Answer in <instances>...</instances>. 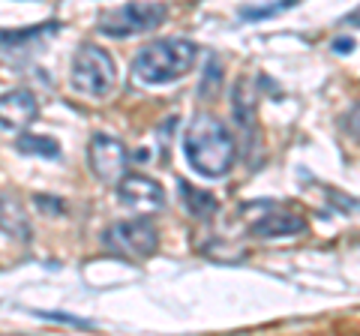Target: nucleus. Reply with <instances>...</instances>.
Listing matches in <instances>:
<instances>
[{
	"label": "nucleus",
	"mask_w": 360,
	"mask_h": 336,
	"mask_svg": "<svg viewBox=\"0 0 360 336\" xmlns=\"http://www.w3.org/2000/svg\"><path fill=\"white\" fill-rule=\"evenodd\" d=\"M303 228H307L303 217L283 210V207H270L267 214L250 222V231L255 238H288V234H300Z\"/></svg>",
	"instance_id": "nucleus-9"
},
{
	"label": "nucleus",
	"mask_w": 360,
	"mask_h": 336,
	"mask_svg": "<svg viewBox=\"0 0 360 336\" xmlns=\"http://www.w3.org/2000/svg\"><path fill=\"white\" fill-rule=\"evenodd\" d=\"M117 198L123 207H129L139 217H150L165 207V193L153 177L144 174H123L117 181Z\"/></svg>",
	"instance_id": "nucleus-7"
},
{
	"label": "nucleus",
	"mask_w": 360,
	"mask_h": 336,
	"mask_svg": "<svg viewBox=\"0 0 360 336\" xmlns=\"http://www.w3.org/2000/svg\"><path fill=\"white\" fill-rule=\"evenodd\" d=\"M103 243L108 252L123 255V259H148V255L156 252L160 234H156V226L148 217H135V219H123V222H115L111 228H105Z\"/></svg>",
	"instance_id": "nucleus-5"
},
{
	"label": "nucleus",
	"mask_w": 360,
	"mask_h": 336,
	"mask_svg": "<svg viewBox=\"0 0 360 336\" xmlns=\"http://www.w3.org/2000/svg\"><path fill=\"white\" fill-rule=\"evenodd\" d=\"M184 156L201 177H222L238 160V141L222 120L195 115L184 132Z\"/></svg>",
	"instance_id": "nucleus-1"
},
{
	"label": "nucleus",
	"mask_w": 360,
	"mask_h": 336,
	"mask_svg": "<svg viewBox=\"0 0 360 336\" xmlns=\"http://www.w3.org/2000/svg\"><path fill=\"white\" fill-rule=\"evenodd\" d=\"M54 30H58V21H45V25H39V27H27V30H15V33L6 30V33H0V51L13 54V51H21V49H30Z\"/></svg>",
	"instance_id": "nucleus-12"
},
{
	"label": "nucleus",
	"mask_w": 360,
	"mask_h": 336,
	"mask_svg": "<svg viewBox=\"0 0 360 336\" xmlns=\"http://www.w3.org/2000/svg\"><path fill=\"white\" fill-rule=\"evenodd\" d=\"M37 207L49 210V217H58V214H63V201H51V198H45V195H39V198H37Z\"/></svg>",
	"instance_id": "nucleus-16"
},
{
	"label": "nucleus",
	"mask_w": 360,
	"mask_h": 336,
	"mask_svg": "<svg viewBox=\"0 0 360 336\" xmlns=\"http://www.w3.org/2000/svg\"><path fill=\"white\" fill-rule=\"evenodd\" d=\"M15 148L21 153H30V156H45V160H58L60 156V144L49 138V136H30V132H21Z\"/></svg>",
	"instance_id": "nucleus-13"
},
{
	"label": "nucleus",
	"mask_w": 360,
	"mask_h": 336,
	"mask_svg": "<svg viewBox=\"0 0 360 336\" xmlns=\"http://www.w3.org/2000/svg\"><path fill=\"white\" fill-rule=\"evenodd\" d=\"M168 18V9L162 4H123L117 9H111L99 18V33L103 37H111V39H127V37H139V33H148V30H156L160 25H165Z\"/></svg>",
	"instance_id": "nucleus-4"
},
{
	"label": "nucleus",
	"mask_w": 360,
	"mask_h": 336,
	"mask_svg": "<svg viewBox=\"0 0 360 336\" xmlns=\"http://www.w3.org/2000/svg\"><path fill=\"white\" fill-rule=\"evenodd\" d=\"M295 0H283V4H270V6H262V9H243V18H264V15H274V13H283L288 9Z\"/></svg>",
	"instance_id": "nucleus-14"
},
{
	"label": "nucleus",
	"mask_w": 360,
	"mask_h": 336,
	"mask_svg": "<svg viewBox=\"0 0 360 336\" xmlns=\"http://www.w3.org/2000/svg\"><path fill=\"white\" fill-rule=\"evenodd\" d=\"M0 231L21 243L30 240V219L21 207V201L13 195H0Z\"/></svg>",
	"instance_id": "nucleus-10"
},
{
	"label": "nucleus",
	"mask_w": 360,
	"mask_h": 336,
	"mask_svg": "<svg viewBox=\"0 0 360 336\" xmlns=\"http://www.w3.org/2000/svg\"><path fill=\"white\" fill-rule=\"evenodd\" d=\"M177 195H180V201H184L186 214L195 217V219H210L219 210L217 195H210L207 189H195L189 181H177Z\"/></svg>",
	"instance_id": "nucleus-11"
},
{
	"label": "nucleus",
	"mask_w": 360,
	"mask_h": 336,
	"mask_svg": "<svg viewBox=\"0 0 360 336\" xmlns=\"http://www.w3.org/2000/svg\"><path fill=\"white\" fill-rule=\"evenodd\" d=\"M39 115V105L27 91L0 93V132H21Z\"/></svg>",
	"instance_id": "nucleus-8"
},
{
	"label": "nucleus",
	"mask_w": 360,
	"mask_h": 336,
	"mask_svg": "<svg viewBox=\"0 0 360 336\" xmlns=\"http://www.w3.org/2000/svg\"><path fill=\"white\" fill-rule=\"evenodd\" d=\"M342 127H345V132H348V136H352V138H357V141H360V105H354L352 111H348Z\"/></svg>",
	"instance_id": "nucleus-15"
},
{
	"label": "nucleus",
	"mask_w": 360,
	"mask_h": 336,
	"mask_svg": "<svg viewBox=\"0 0 360 336\" xmlns=\"http://www.w3.org/2000/svg\"><path fill=\"white\" fill-rule=\"evenodd\" d=\"M198 58L195 42L189 39H156L144 46L132 60V75L141 84H172L193 70Z\"/></svg>",
	"instance_id": "nucleus-2"
},
{
	"label": "nucleus",
	"mask_w": 360,
	"mask_h": 336,
	"mask_svg": "<svg viewBox=\"0 0 360 336\" xmlns=\"http://www.w3.org/2000/svg\"><path fill=\"white\" fill-rule=\"evenodd\" d=\"M70 78H72V87L82 96L105 99L111 91H115L117 70H115V60H111V54L105 49L84 42V46L75 51V58H72Z\"/></svg>",
	"instance_id": "nucleus-3"
},
{
	"label": "nucleus",
	"mask_w": 360,
	"mask_h": 336,
	"mask_svg": "<svg viewBox=\"0 0 360 336\" xmlns=\"http://www.w3.org/2000/svg\"><path fill=\"white\" fill-rule=\"evenodd\" d=\"M87 162L103 183H117L127 174V148L105 132H96L87 144Z\"/></svg>",
	"instance_id": "nucleus-6"
}]
</instances>
